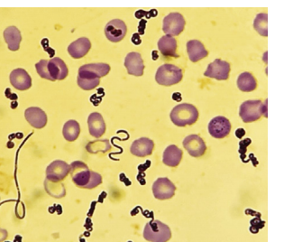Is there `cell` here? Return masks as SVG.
<instances>
[{
  "instance_id": "f546056e",
  "label": "cell",
  "mask_w": 284,
  "mask_h": 242,
  "mask_svg": "<svg viewBox=\"0 0 284 242\" xmlns=\"http://www.w3.org/2000/svg\"><path fill=\"white\" fill-rule=\"evenodd\" d=\"M244 134H246V132H245V130H241V129L235 131V135H236L237 138H242L244 136Z\"/></svg>"
},
{
  "instance_id": "30bf717a",
  "label": "cell",
  "mask_w": 284,
  "mask_h": 242,
  "mask_svg": "<svg viewBox=\"0 0 284 242\" xmlns=\"http://www.w3.org/2000/svg\"><path fill=\"white\" fill-rule=\"evenodd\" d=\"M70 167L62 160H55L46 168L47 181L53 183L62 181L70 174Z\"/></svg>"
},
{
  "instance_id": "2e32d148",
  "label": "cell",
  "mask_w": 284,
  "mask_h": 242,
  "mask_svg": "<svg viewBox=\"0 0 284 242\" xmlns=\"http://www.w3.org/2000/svg\"><path fill=\"white\" fill-rule=\"evenodd\" d=\"M125 67L128 70V74L140 77L144 74V64L139 53L131 52L125 59Z\"/></svg>"
},
{
  "instance_id": "4316f807",
  "label": "cell",
  "mask_w": 284,
  "mask_h": 242,
  "mask_svg": "<svg viewBox=\"0 0 284 242\" xmlns=\"http://www.w3.org/2000/svg\"><path fill=\"white\" fill-rule=\"evenodd\" d=\"M267 21V14H264V13L258 14L254 21V28L257 33L263 36L268 35Z\"/></svg>"
},
{
  "instance_id": "603a6c76",
  "label": "cell",
  "mask_w": 284,
  "mask_h": 242,
  "mask_svg": "<svg viewBox=\"0 0 284 242\" xmlns=\"http://www.w3.org/2000/svg\"><path fill=\"white\" fill-rule=\"evenodd\" d=\"M3 35H4L5 42L7 43L9 50L16 52L20 48L22 35L17 27L13 25L9 26L8 28L5 29Z\"/></svg>"
},
{
  "instance_id": "4fadbf2b",
  "label": "cell",
  "mask_w": 284,
  "mask_h": 242,
  "mask_svg": "<svg viewBox=\"0 0 284 242\" xmlns=\"http://www.w3.org/2000/svg\"><path fill=\"white\" fill-rule=\"evenodd\" d=\"M231 131L230 121L227 117L218 116L212 118L209 124V132L215 138H224Z\"/></svg>"
},
{
  "instance_id": "52a82bcc",
  "label": "cell",
  "mask_w": 284,
  "mask_h": 242,
  "mask_svg": "<svg viewBox=\"0 0 284 242\" xmlns=\"http://www.w3.org/2000/svg\"><path fill=\"white\" fill-rule=\"evenodd\" d=\"M182 70L173 64L165 63L158 68L155 74V80L163 86H172L177 84L182 79Z\"/></svg>"
},
{
  "instance_id": "5b68a950",
  "label": "cell",
  "mask_w": 284,
  "mask_h": 242,
  "mask_svg": "<svg viewBox=\"0 0 284 242\" xmlns=\"http://www.w3.org/2000/svg\"><path fill=\"white\" fill-rule=\"evenodd\" d=\"M239 116L245 123L258 120L260 117H267V100L263 103L261 100H247L239 109Z\"/></svg>"
},
{
  "instance_id": "d4e9b609",
  "label": "cell",
  "mask_w": 284,
  "mask_h": 242,
  "mask_svg": "<svg viewBox=\"0 0 284 242\" xmlns=\"http://www.w3.org/2000/svg\"><path fill=\"white\" fill-rule=\"evenodd\" d=\"M237 87L241 92H251L257 87V82L256 78L250 72H243L238 76L236 82Z\"/></svg>"
},
{
  "instance_id": "9c48e42d",
  "label": "cell",
  "mask_w": 284,
  "mask_h": 242,
  "mask_svg": "<svg viewBox=\"0 0 284 242\" xmlns=\"http://www.w3.org/2000/svg\"><path fill=\"white\" fill-rule=\"evenodd\" d=\"M152 190L153 196L158 200H168L174 196L176 186L169 178L161 177V178H158L153 183Z\"/></svg>"
},
{
  "instance_id": "e0dca14e",
  "label": "cell",
  "mask_w": 284,
  "mask_h": 242,
  "mask_svg": "<svg viewBox=\"0 0 284 242\" xmlns=\"http://www.w3.org/2000/svg\"><path fill=\"white\" fill-rule=\"evenodd\" d=\"M25 117L30 125L38 130L45 128L48 121L46 113L37 107H31L25 109Z\"/></svg>"
},
{
  "instance_id": "8fae6325",
  "label": "cell",
  "mask_w": 284,
  "mask_h": 242,
  "mask_svg": "<svg viewBox=\"0 0 284 242\" xmlns=\"http://www.w3.org/2000/svg\"><path fill=\"white\" fill-rule=\"evenodd\" d=\"M230 70L229 63L220 59H216L213 63L209 64L204 76L218 80H226L229 77Z\"/></svg>"
},
{
  "instance_id": "cb8c5ba5",
  "label": "cell",
  "mask_w": 284,
  "mask_h": 242,
  "mask_svg": "<svg viewBox=\"0 0 284 242\" xmlns=\"http://www.w3.org/2000/svg\"><path fill=\"white\" fill-rule=\"evenodd\" d=\"M158 49L163 55L166 57L176 56L177 50V41L175 38L170 35H164L158 41Z\"/></svg>"
},
{
  "instance_id": "6da1fadb",
  "label": "cell",
  "mask_w": 284,
  "mask_h": 242,
  "mask_svg": "<svg viewBox=\"0 0 284 242\" xmlns=\"http://www.w3.org/2000/svg\"><path fill=\"white\" fill-rule=\"evenodd\" d=\"M110 71V66L107 63H90L84 64L78 69V85L84 91H91L100 84V78L105 77Z\"/></svg>"
},
{
  "instance_id": "3957f363",
  "label": "cell",
  "mask_w": 284,
  "mask_h": 242,
  "mask_svg": "<svg viewBox=\"0 0 284 242\" xmlns=\"http://www.w3.org/2000/svg\"><path fill=\"white\" fill-rule=\"evenodd\" d=\"M35 69L43 79L52 82L62 80L69 73L66 64L59 57H54L51 60L43 59L35 64Z\"/></svg>"
},
{
  "instance_id": "d6986e66",
  "label": "cell",
  "mask_w": 284,
  "mask_h": 242,
  "mask_svg": "<svg viewBox=\"0 0 284 242\" xmlns=\"http://www.w3.org/2000/svg\"><path fill=\"white\" fill-rule=\"evenodd\" d=\"M88 126L90 134L94 138H99L106 132V123L100 113H91L88 117Z\"/></svg>"
},
{
  "instance_id": "83f0119b",
  "label": "cell",
  "mask_w": 284,
  "mask_h": 242,
  "mask_svg": "<svg viewBox=\"0 0 284 242\" xmlns=\"http://www.w3.org/2000/svg\"><path fill=\"white\" fill-rule=\"evenodd\" d=\"M92 148H95V149L91 151V153H97L99 151L105 153L111 148V146L109 144V141L107 139H105V140H98L95 142H91L87 145V150H91Z\"/></svg>"
},
{
  "instance_id": "ba28073f",
  "label": "cell",
  "mask_w": 284,
  "mask_h": 242,
  "mask_svg": "<svg viewBox=\"0 0 284 242\" xmlns=\"http://www.w3.org/2000/svg\"><path fill=\"white\" fill-rule=\"evenodd\" d=\"M185 19L180 13H170L164 18L163 31L165 35L177 36L185 27Z\"/></svg>"
},
{
  "instance_id": "7c38bea8",
  "label": "cell",
  "mask_w": 284,
  "mask_h": 242,
  "mask_svg": "<svg viewBox=\"0 0 284 242\" xmlns=\"http://www.w3.org/2000/svg\"><path fill=\"white\" fill-rule=\"evenodd\" d=\"M128 32V27L125 22L120 19H114L107 23L105 27V34L112 43L122 41Z\"/></svg>"
},
{
  "instance_id": "7402d4cb",
  "label": "cell",
  "mask_w": 284,
  "mask_h": 242,
  "mask_svg": "<svg viewBox=\"0 0 284 242\" xmlns=\"http://www.w3.org/2000/svg\"><path fill=\"white\" fill-rule=\"evenodd\" d=\"M187 52L189 55V58L191 62L196 63L199 60L205 58L209 55V52L203 46L201 42L198 40H190L187 43Z\"/></svg>"
},
{
  "instance_id": "ac0fdd59",
  "label": "cell",
  "mask_w": 284,
  "mask_h": 242,
  "mask_svg": "<svg viewBox=\"0 0 284 242\" xmlns=\"http://www.w3.org/2000/svg\"><path fill=\"white\" fill-rule=\"evenodd\" d=\"M154 148V143L152 139L147 138H138L133 142L130 146V152L131 154L139 156V157H144L147 155H151Z\"/></svg>"
},
{
  "instance_id": "277c9868",
  "label": "cell",
  "mask_w": 284,
  "mask_h": 242,
  "mask_svg": "<svg viewBox=\"0 0 284 242\" xmlns=\"http://www.w3.org/2000/svg\"><path fill=\"white\" fill-rule=\"evenodd\" d=\"M171 120L177 127L192 125L198 120V111L193 105L181 103L173 108L170 114Z\"/></svg>"
},
{
  "instance_id": "44dd1931",
  "label": "cell",
  "mask_w": 284,
  "mask_h": 242,
  "mask_svg": "<svg viewBox=\"0 0 284 242\" xmlns=\"http://www.w3.org/2000/svg\"><path fill=\"white\" fill-rule=\"evenodd\" d=\"M183 152L175 145L167 146L164 154H163V162L166 166L170 167H176L181 163Z\"/></svg>"
},
{
  "instance_id": "ffe728a7",
  "label": "cell",
  "mask_w": 284,
  "mask_h": 242,
  "mask_svg": "<svg viewBox=\"0 0 284 242\" xmlns=\"http://www.w3.org/2000/svg\"><path fill=\"white\" fill-rule=\"evenodd\" d=\"M91 48V43L88 38H78L69 46L68 53L72 58L80 59L90 52Z\"/></svg>"
},
{
  "instance_id": "f1b7e54d",
  "label": "cell",
  "mask_w": 284,
  "mask_h": 242,
  "mask_svg": "<svg viewBox=\"0 0 284 242\" xmlns=\"http://www.w3.org/2000/svg\"><path fill=\"white\" fill-rule=\"evenodd\" d=\"M8 238V231L3 229H0V242H3Z\"/></svg>"
},
{
  "instance_id": "8992f818",
  "label": "cell",
  "mask_w": 284,
  "mask_h": 242,
  "mask_svg": "<svg viewBox=\"0 0 284 242\" xmlns=\"http://www.w3.org/2000/svg\"><path fill=\"white\" fill-rule=\"evenodd\" d=\"M144 238L149 242H167L172 238V231L169 226L153 220L144 226Z\"/></svg>"
},
{
  "instance_id": "9a60e30c",
  "label": "cell",
  "mask_w": 284,
  "mask_h": 242,
  "mask_svg": "<svg viewBox=\"0 0 284 242\" xmlns=\"http://www.w3.org/2000/svg\"><path fill=\"white\" fill-rule=\"evenodd\" d=\"M9 79L13 87L18 91H26L32 87L31 76L29 75L27 71L22 68L13 70L9 76Z\"/></svg>"
},
{
  "instance_id": "5bb4252c",
  "label": "cell",
  "mask_w": 284,
  "mask_h": 242,
  "mask_svg": "<svg viewBox=\"0 0 284 242\" xmlns=\"http://www.w3.org/2000/svg\"><path fill=\"white\" fill-rule=\"evenodd\" d=\"M183 146L192 157H199L206 152V144L198 135H189L183 140Z\"/></svg>"
},
{
  "instance_id": "7a4b0ae2",
  "label": "cell",
  "mask_w": 284,
  "mask_h": 242,
  "mask_svg": "<svg viewBox=\"0 0 284 242\" xmlns=\"http://www.w3.org/2000/svg\"><path fill=\"white\" fill-rule=\"evenodd\" d=\"M70 167L72 182L78 187L93 189L102 184V176L99 173L90 170L86 164L82 161H75L70 164Z\"/></svg>"
},
{
  "instance_id": "484cf974",
  "label": "cell",
  "mask_w": 284,
  "mask_h": 242,
  "mask_svg": "<svg viewBox=\"0 0 284 242\" xmlns=\"http://www.w3.org/2000/svg\"><path fill=\"white\" fill-rule=\"evenodd\" d=\"M79 133H80V127L78 122L74 119L67 121L63 126L62 134L64 138L69 142L75 141L78 138Z\"/></svg>"
}]
</instances>
